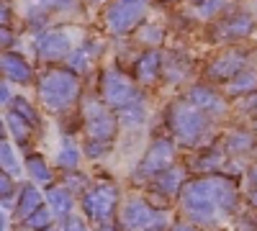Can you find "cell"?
I'll list each match as a JSON object with an SVG mask.
<instances>
[{
    "instance_id": "1",
    "label": "cell",
    "mask_w": 257,
    "mask_h": 231,
    "mask_svg": "<svg viewBox=\"0 0 257 231\" xmlns=\"http://www.w3.org/2000/svg\"><path fill=\"white\" fill-rule=\"evenodd\" d=\"M183 208L198 221H208L216 211H229L234 205V190L226 180H216V177H208V180H196L185 185V190L180 195Z\"/></svg>"
},
{
    "instance_id": "2",
    "label": "cell",
    "mask_w": 257,
    "mask_h": 231,
    "mask_svg": "<svg viewBox=\"0 0 257 231\" xmlns=\"http://www.w3.org/2000/svg\"><path fill=\"white\" fill-rule=\"evenodd\" d=\"M77 77L67 70H49L39 80V95L49 111H64L77 100Z\"/></svg>"
},
{
    "instance_id": "3",
    "label": "cell",
    "mask_w": 257,
    "mask_h": 231,
    "mask_svg": "<svg viewBox=\"0 0 257 231\" xmlns=\"http://www.w3.org/2000/svg\"><path fill=\"white\" fill-rule=\"evenodd\" d=\"M147 11V0H113L105 11V26L113 34L132 31Z\"/></svg>"
},
{
    "instance_id": "4",
    "label": "cell",
    "mask_w": 257,
    "mask_h": 231,
    "mask_svg": "<svg viewBox=\"0 0 257 231\" xmlns=\"http://www.w3.org/2000/svg\"><path fill=\"white\" fill-rule=\"evenodd\" d=\"M173 129H175V134H178L183 141L193 144V141H196V139L206 131V118H203L201 108L175 106V111H173Z\"/></svg>"
},
{
    "instance_id": "5",
    "label": "cell",
    "mask_w": 257,
    "mask_h": 231,
    "mask_svg": "<svg viewBox=\"0 0 257 231\" xmlns=\"http://www.w3.org/2000/svg\"><path fill=\"white\" fill-rule=\"evenodd\" d=\"M103 98L116 111L132 106V103H139V93L128 85L118 72H105L103 75Z\"/></svg>"
},
{
    "instance_id": "6",
    "label": "cell",
    "mask_w": 257,
    "mask_h": 231,
    "mask_svg": "<svg viewBox=\"0 0 257 231\" xmlns=\"http://www.w3.org/2000/svg\"><path fill=\"white\" fill-rule=\"evenodd\" d=\"M85 129H88V134L98 141H105L111 139L113 131H116V121L105 113V108L100 106V103H90L88 108H85Z\"/></svg>"
},
{
    "instance_id": "7",
    "label": "cell",
    "mask_w": 257,
    "mask_h": 231,
    "mask_svg": "<svg viewBox=\"0 0 257 231\" xmlns=\"http://www.w3.org/2000/svg\"><path fill=\"white\" fill-rule=\"evenodd\" d=\"M85 211H88L93 218L98 221H105L111 213H113V208H116V190L108 185H103V187H95V190H90L88 195H85Z\"/></svg>"
},
{
    "instance_id": "8",
    "label": "cell",
    "mask_w": 257,
    "mask_h": 231,
    "mask_svg": "<svg viewBox=\"0 0 257 231\" xmlns=\"http://www.w3.org/2000/svg\"><path fill=\"white\" fill-rule=\"evenodd\" d=\"M173 157H175V149L170 146L167 141H157L152 149H149V154L144 157L142 162V175H149V172H165L170 170V164H173Z\"/></svg>"
},
{
    "instance_id": "9",
    "label": "cell",
    "mask_w": 257,
    "mask_h": 231,
    "mask_svg": "<svg viewBox=\"0 0 257 231\" xmlns=\"http://www.w3.org/2000/svg\"><path fill=\"white\" fill-rule=\"evenodd\" d=\"M149 223H152V211L147 208V203L128 200L123 208V226L128 231H144Z\"/></svg>"
},
{
    "instance_id": "10",
    "label": "cell",
    "mask_w": 257,
    "mask_h": 231,
    "mask_svg": "<svg viewBox=\"0 0 257 231\" xmlns=\"http://www.w3.org/2000/svg\"><path fill=\"white\" fill-rule=\"evenodd\" d=\"M242 65H244V57H242L239 52H226V54H221V57L211 65L208 75H211L213 80H229L231 75H237V72L242 70Z\"/></svg>"
},
{
    "instance_id": "11",
    "label": "cell",
    "mask_w": 257,
    "mask_h": 231,
    "mask_svg": "<svg viewBox=\"0 0 257 231\" xmlns=\"http://www.w3.org/2000/svg\"><path fill=\"white\" fill-rule=\"evenodd\" d=\"M67 49H70V41L64 34H47V36H41L39 44H36V54L44 57V59H57Z\"/></svg>"
},
{
    "instance_id": "12",
    "label": "cell",
    "mask_w": 257,
    "mask_h": 231,
    "mask_svg": "<svg viewBox=\"0 0 257 231\" xmlns=\"http://www.w3.org/2000/svg\"><path fill=\"white\" fill-rule=\"evenodd\" d=\"M160 54L157 52H147L137 62V80L142 85H155V80L160 77Z\"/></svg>"
},
{
    "instance_id": "13",
    "label": "cell",
    "mask_w": 257,
    "mask_h": 231,
    "mask_svg": "<svg viewBox=\"0 0 257 231\" xmlns=\"http://www.w3.org/2000/svg\"><path fill=\"white\" fill-rule=\"evenodd\" d=\"M254 24L249 16H231L229 21H224V24L219 26V36H226V39H242L247 34H252Z\"/></svg>"
},
{
    "instance_id": "14",
    "label": "cell",
    "mask_w": 257,
    "mask_h": 231,
    "mask_svg": "<svg viewBox=\"0 0 257 231\" xmlns=\"http://www.w3.org/2000/svg\"><path fill=\"white\" fill-rule=\"evenodd\" d=\"M3 75L13 82H29L31 80V67L26 65L21 57L16 54H6L3 57Z\"/></svg>"
},
{
    "instance_id": "15",
    "label": "cell",
    "mask_w": 257,
    "mask_h": 231,
    "mask_svg": "<svg viewBox=\"0 0 257 231\" xmlns=\"http://www.w3.org/2000/svg\"><path fill=\"white\" fill-rule=\"evenodd\" d=\"M190 100L196 103V106H198L201 111H224L221 98H219L216 93L206 90V88H196V90L190 93Z\"/></svg>"
},
{
    "instance_id": "16",
    "label": "cell",
    "mask_w": 257,
    "mask_h": 231,
    "mask_svg": "<svg viewBox=\"0 0 257 231\" xmlns=\"http://www.w3.org/2000/svg\"><path fill=\"white\" fill-rule=\"evenodd\" d=\"M39 200H41V195H39V190L36 187H24V193H21V200H18V216L21 218H29L36 208H39Z\"/></svg>"
},
{
    "instance_id": "17",
    "label": "cell",
    "mask_w": 257,
    "mask_h": 231,
    "mask_svg": "<svg viewBox=\"0 0 257 231\" xmlns=\"http://www.w3.org/2000/svg\"><path fill=\"white\" fill-rule=\"evenodd\" d=\"M257 90V72H242L231 80L229 85V93L231 95H247V93H254Z\"/></svg>"
},
{
    "instance_id": "18",
    "label": "cell",
    "mask_w": 257,
    "mask_h": 231,
    "mask_svg": "<svg viewBox=\"0 0 257 231\" xmlns=\"http://www.w3.org/2000/svg\"><path fill=\"white\" fill-rule=\"evenodd\" d=\"M49 203L57 213H67L72 208V198L67 190H62V187H54V190H49Z\"/></svg>"
},
{
    "instance_id": "19",
    "label": "cell",
    "mask_w": 257,
    "mask_h": 231,
    "mask_svg": "<svg viewBox=\"0 0 257 231\" xmlns=\"http://www.w3.org/2000/svg\"><path fill=\"white\" fill-rule=\"evenodd\" d=\"M8 123H11V131L16 134L18 141H26V139H29V131L34 129V126H31L29 121H24V116H18L16 111L8 116Z\"/></svg>"
},
{
    "instance_id": "20",
    "label": "cell",
    "mask_w": 257,
    "mask_h": 231,
    "mask_svg": "<svg viewBox=\"0 0 257 231\" xmlns=\"http://www.w3.org/2000/svg\"><path fill=\"white\" fill-rule=\"evenodd\" d=\"M29 172L34 175V180L36 182H49L52 180V172L47 170V164H44V159L41 157H29Z\"/></svg>"
},
{
    "instance_id": "21",
    "label": "cell",
    "mask_w": 257,
    "mask_h": 231,
    "mask_svg": "<svg viewBox=\"0 0 257 231\" xmlns=\"http://www.w3.org/2000/svg\"><path fill=\"white\" fill-rule=\"evenodd\" d=\"M157 185L162 187L165 193H175L178 187H180V172H178V170H165V172H160Z\"/></svg>"
},
{
    "instance_id": "22",
    "label": "cell",
    "mask_w": 257,
    "mask_h": 231,
    "mask_svg": "<svg viewBox=\"0 0 257 231\" xmlns=\"http://www.w3.org/2000/svg\"><path fill=\"white\" fill-rule=\"evenodd\" d=\"M77 162H80V152H77V146H64V149L57 154V164L59 167H64V170H72V167H77Z\"/></svg>"
},
{
    "instance_id": "23",
    "label": "cell",
    "mask_w": 257,
    "mask_h": 231,
    "mask_svg": "<svg viewBox=\"0 0 257 231\" xmlns=\"http://www.w3.org/2000/svg\"><path fill=\"white\" fill-rule=\"evenodd\" d=\"M49 221H52V216H49V211H44V208H36V211L26 218L29 228H39V231L49 228Z\"/></svg>"
},
{
    "instance_id": "24",
    "label": "cell",
    "mask_w": 257,
    "mask_h": 231,
    "mask_svg": "<svg viewBox=\"0 0 257 231\" xmlns=\"http://www.w3.org/2000/svg\"><path fill=\"white\" fill-rule=\"evenodd\" d=\"M13 111H16L18 116H24V118H26L31 126H36V123H39V116H36V111L29 106V103H26L24 98H16V100H13Z\"/></svg>"
},
{
    "instance_id": "25",
    "label": "cell",
    "mask_w": 257,
    "mask_h": 231,
    "mask_svg": "<svg viewBox=\"0 0 257 231\" xmlns=\"http://www.w3.org/2000/svg\"><path fill=\"white\" fill-rule=\"evenodd\" d=\"M90 52H93L90 47H85V49H80L77 54H72V59H70L72 72H85V70H88V54H90Z\"/></svg>"
},
{
    "instance_id": "26",
    "label": "cell",
    "mask_w": 257,
    "mask_h": 231,
    "mask_svg": "<svg viewBox=\"0 0 257 231\" xmlns=\"http://www.w3.org/2000/svg\"><path fill=\"white\" fill-rule=\"evenodd\" d=\"M224 0H203V3L198 6V16H213L216 11H221Z\"/></svg>"
},
{
    "instance_id": "27",
    "label": "cell",
    "mask_w": 257,
    "mask_h": 231,
    "mask_svg": "<svg viewBox=\"0 0 257 231\" xmlns=\"http://www.w3.org/2000/svg\"><path fill=\"white\" fill-rule=\"evenodd\" d=\"M16 167V162H13V152H11V144H6L3 141V170L6 172H11Z\"/></svg>"
},
{
    "instance_id": "28",
    "label": "cell",
    "mask_w": 257,
    "mask_h": 231,
    "mask_svg": "<svg viewBox=\"0 0 257 231\" xmlns=\"http://www.w3.org/2000/svg\"><path fill=\"white\" fill-rule=\"evenodd\" d=\"M64 231H85V223L77 216H70L67 221H64Z\"/></svg>"
},
{
    "instance_id": "29",
    "label": "cell",
    "mask_w": 257,
    "mask_h": 231,
    "mask_svg": "<svg viewBox=\"0 0 257 231\" xmlns=\"http://www.w3.org/2000/svg\"><path fill=\"white\" fill-rule=\"evenodd\" d=\"M231 144H234V149H247V146H249V136L244 134H237V136H231Z\"/></svg>"
},
{
    "instance_id": "30",
    "label": "cell",
    "mask_w": 257,
    "mask_h": 231,
    "mask_svg": "<svg viewBox=\"0 0 257 231\" xmlns=\"http://www.w3.org/2000/svg\"><path fill=\"white\" fill-rule=\"evenodd\" d=\"M39 6H47V8H64V6H70L72 0H36Z\"/></svg>"
},
{
    "instance_id": "31",
    "label": "cell",
    "mask_w": 257,
    "mask_h": 231,
    "mask_svg": "<svg viewBox=\"0 0 257 231\" xmlns=\"http://www.w3.org/2000/svg\"><path fill=\"white\" fill-rule=\"evenodd\" d=\"M3 195H6V198L11 195V177H8V172L3 175Z\"/></svg>"
},
{
    "instance_id": "32",
    "label": "cell",
    "mask_w": 257,
    "mask_h": 231,
    "mask_svg": "<svg viewBox=\"0 0 257 231\" xmlns=\"http://www.w3.org/2000/svg\"><path fill=\"white\" fill-rule=\"evenodd\" d=\"M247 113H257V98L247 103Z\"/></svg>"
},
{
    "instance_id": "33",
    "label": "cell",
    "mask_w": 257,
    "mask_h": 231,
    "mask_svg": "<svg viewBox=\"0 0 257 231\" xmlns=\"http://www.w3.org/2000/svg\"><path fill=\"white\" fill-rule=\"evenodd\" d=\"M3 44H6V47H8V44H11V34H8V29H6V31H3Z\"/></svg>"
},
{
    "instance_id": "34",
    "label": "cell",
    "mask_w": 257,
    "mask_h": 231,
    "mask_svg": "<svg viewBox=\"0 0 257 231\" xmlns=\"http://www.w3.org/2000/svg\"><path fill=\"white\" fill-rule=\"evenodd\" d=\"M252 180H254V187H257V167L252 170ZM254 203H257V193H254Z\"/></svg>"
},
{
    "instance_id": "35",
    "label": "cell",
    "mask_w": 257,
    "mask_h": 231,
    "mask_svg": "<svg viewBox=\"0 0 257 231\" xmlns=\"http://www.w3.org/2000/svg\"><path fill=\"white\" fill-rule=\"evenodd\" d=\"M8 98H11V93H8V85H3V103H8Z\"/></svg>"
},
{
    "instance_id": "36",
    "label": "cell",
    "mask_w": 257,
    "mask_h": 231,
    "mask_svg": "<svg viewBox=\"0 0 257 231\" xmlns=\"http://www.w3.org/2000/svg\"><path fill=\"white\" fill-rule=\"evenodd\" d=\"M173 231H196V228H190V226H175Z\"/></svg>"
},
{
    "instance_id": "37",
    "label": "cell",
    "mask_w": 257,
    "mask_h": 231,
    "mask_svg": "<svg viewBox=\"0 0 257 231\" xmlns=\"http://www.w3.org/2000/svg\"><path fill=\"white\" fill-rule=\"evenodd\" d=\"M144 231H162V226H149V228H144Z\"/></svg>"
},
{
    "instance_id": "38",
    "label": "cell",
    "mask_w": 257,
    "mask_h": 231,
    "mask_svg": "<svg viewBox=\"0 0 257 231\" xmlns=\"http://www.w3.org/2000/svg\"><path fill=\"white\" fill-rule=\"evenodd\" d=\"M44 231H57V228H44Z\"/></svg>"
}]
</instances>
